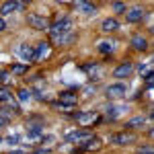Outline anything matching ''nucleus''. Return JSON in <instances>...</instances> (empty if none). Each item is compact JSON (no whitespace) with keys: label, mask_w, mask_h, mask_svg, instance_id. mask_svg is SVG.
<instances>
[{"label":"nucleus","mask_w":154,"mask_h":154,"mask_svg":"<svg viewBox=\"0 0 154 154\" xmlns=\"http://www.w3.org/2000/svg\"><path fill=\"white\" fill-rule=\"evenodd\" d=\"M72 27H74V23H72L70 19H60L58 23H54L51 27H49V35H51V39H56V37H62L66 35V33H70Z\"/></svg>","instance_id":"obj_1"},{"label":"nucleus","mask_w":154,"mask_h":154,"mask_svg":"<svg viewBox=\"0 0 154 154\" xmlns=\"http://www.w3.org/2000/svg\"><path fill=\"white\" fill-rule=\"evenodd\" d=\"M91 138H95L93 130L84 128V130H76V131H72V134H68V136H66V142H70V144H84L86 140H91Z\"/></svg>","instance_id":"obj_2"},{"label":"nucleus","mask_w":154,"mask_h":154,"mask_svg":"<svg viewBox=\"0 0 154 154\" xmlns=\"http://www.w3.org/2000/svg\"><path fill=\"white\" fill-rule=\"evenodd\" d=\"M27 23H29L31 29H35V31H48V29H49L48 19L39 17L37 12H29V14H27Z\"/></svg>","instance_id":"obj_3"},{"label":"nucleus","mask_w":154,"mask_h":154,"mask_svg":"<svg viewBox=\"0 0 154 154\" xmlns=\"http://www.w3.org/2000/svg\"><path fill=\"white\" fill-rule=\"evenodd\" d=\"M109 140L113 144H117V146H130V144H134L138 140V136L134 131H121V134H113Z\"/></svg>","instance_id":"obj_4"},{"label":"nucleus","mask_w":154,"mask_h":154,"mask_svg":"<svg viewBox=\"0 0 154 154\" xmlns=\"http://www.w3.org/2000/svg\"><path fill=\"white\" fill-rule=\"evenodd\" d=\"M76 103H78V95H76V93H72V91H64V93H60V97H58V105L74 107Z\"/></svg>","instance_id":"obj_5"},{"label":"nucleus","mask_w":154,"mask_h":154,"mask_svg":"<svg viewBox=\"0 0 154 154\" xmlns=\"http://www.w3.org/2000/svg\"><path fill=\"white\" fill-rule=\"evenodd\" d=\"M0 103H6L8 107H12V111L19 113V101L12 97V93L8 88H0Z\"/></svg>","instance_id":"obj_6"},{"label":"nucleus","mask_w":154,"mask_h":154,"mask_svg":"<svg viewBox=\"0 0 154 154\" xmlns=\"http://www.w3.org/2000/svg\"><path fill=\"white\" fill-rule=\"evenodd\" d=\"M107 97L109 99H121V97H125V93H128V86L125 84H111V86H107Z\"/></svg>","instance_id":"obj_7"},{"label":"nucleus","mask_w":154,"mask_h":154,"mask_svg":"<svg viewBox=\"0 0 154 154\" xmlns=\"http://www.w3.org/2000/svg\"><path fill=\"white\" fill-rule=\"evenodd\" d=\"M49 54H51V43L49 41H41L35 49V60L33 62H43L45 58H49Z\"/></svg>","instance_id":"obj_8"},{"label":"nucleus","mask_w":154,"mask_h":154,"mask_svg":"<svg viewBox=\"0 0 154 154\" xmlns=\"http://www.w3.org/2000/svg\"><path fill=\"white\" fill-rule=\"evenodd\" d=\"M131 72H134V64L131 62H123V64H119L113 70V78H128Z\"/></svg>","instance_id":"obj_9"},{"label":"nucleus","mask_w":154,"mask_h":154,"mask_svg":"<svg viewBox=\"0 0 154 154\" xmlns=\"http://www.w3.org/2000/svg\"><path fill=\"white\" fill-rule=\"evenodd\" d=\"M76 121H78L80 125H88V123H99L101 117L97 115L95 111H86V113H78V115H76Z\"/></svg>","instance_id":"obj_10"},{"label":"nucleus","mask_w":154,"mask_h":154,"mask_svg":"<svg viewBox=\"0 0 154 154\" xmlns=\"http://www.w3.org/2000/svg\"><path fill=\"white\" fill-rule=\"evenodd\" d=\"M144 17H146V11H144L142 6H136V8L128 11V14H125V19H128L130 23H140Z\"/></svg>","instance_id":"obj_11"},{"label":"nucleus","mask_w":154,"mask_h":154,"mask_svg":"<svg viewBox=\"0 0 154 154\" xmlns=\"http://www.w3.org/2000/svg\"><path fill=\"white\" fill-rule=\"evenodd\" d=\"M144 125H146V117H144V115H138V117H131L130 121H125V131L140 130Z\"/></svg>","instance_id":"obj_12"},{"label":"nucleus","mask_w":154,"mask_h":154,"mask_svg":"<svg viewBox=\"0 0 154 154\" xmlns=\"http://www.w3.org/2000/svg\"><path fill=\"white\" fill-rule=\"evenodd\" d=\"M101 148H103V142H101L97 136H95V138H91V140H86V142L82 144V150H84V152H99Z\"/></svg>","instance_id":"obj_13"},{"label":"nucleus","mask_w":154,"mask_h":154,"mask_svg":"<svg viewBox=\"0 0 154 154\" xmlns=\"http://www.w3.org/2000/svg\"><path fill=\"white\" fill-rule=\"evenodd\" d=\"M131 48L136 51H146L148 49V39L144 35H134L131 37Z\"/></svg>","instance_id":"obj_14"},{"label":"nucleus","mask_w":154,"mask_h":154,"mask_svg":"<svg viewBox=\"0 0 154 154\" xmlns=\"http://www.w3.org/2000/svg\"><path fill=\"white\" fill-rule=\"evenodd\" d=\"M19 54H21V58L25 60V66H27L29 62H33V60H35V49L31 48V45H27V43H25V45H21Z\"/></svg>","instance_id":"obj_15"},{"label":"nucleus","mask_w":154,"mask_h":154,"mask_svg":"<svg viewBox=\"0 0 154 154\" xmlns=\"http://www.w3.org/2000/svg\"><path fill=\"white\" fill-rule=\"evenodd\" d=\"M119 29V23L115 19H105L103 23H101V31L103 33H111V31H117Z\"/></svg>","instance_id":"obj_16"},{"label":"nucleus","mask_w":154,"mask_h":154,"mask_svg":"<svg viewBox=\"0 0 154 154\" xmlns=\"http://www.w3.org/2000/svg\"><path fill=\"white\" fill-rule=\"evenodd\" d=\"M76 8H78L80 12H84V14H95L97 12V6L93 4V2H78Z\"/></svg>","instance_id":"obj_17"},{"label":"nucleus","mask_w":154,"mask_h":154,"mask_svg":"<svg viewBox=\"0 0 154 154\" xmlns=\"http://www.w3.org/2000/svg\"><path fill=\"white\" fill-rule=\"evenodd\" d=\"M14 11H17V2H12V0L2 2V6H0V14H11Z\"/></svg>","instance_id":"obj_18"},{"label":"nucleus","mask_w":154,"mask_h":154,"mask_svg":"<svg viewBox=\"0 0 154 154\" xmlns=\"http://www.w3.org/2000/svg\"><path fill=\"white\" fill-rule=\"evenodd\" d=\"M74 39H76V35L70 31V33H66V35H62V37H56L54 41H56V43H60V45H68V43H72V41H74Z\"/></svg>","instance_id":"obj_19"},{"label":"nucleus","mask_w":154,"mask_h":154,"mask_svg":"<svg viewBox=\"0 0 154 154\" xmlns=\"http://www.w3.org/2000/svg\"><path fill=\"white\" fill-rule=\"evenodd\" d=\"M115 49V43H111V41H101L99 43V51L101 54H111Z\"/></svg>","instance_id":"obj_20"},{"label":"nucleus","mask_w":154,"mask_h":154,"mask_svg":"<svg viewBox=\"0 0 154 154\" xmlns=\"http://www.w3.org/2000/svg\"><path fill=\"white\" fill-rule=\"evenodd\" d=\"M17 95H19V101H21V103H27V101L31 99V88H19Z\"/></svg>","instance_id":"obj_21"},{"label":"nucleus","mask_w":154,"mask_h":154,"mask_svg":"<svg viewBox=\"0 0 154 154\" xmlns=\"http://www.w3.org/2000/svg\"><path fill=\"white\" fill-rule=\"evenodd\" d=\"M121 111H125V109H123V107H109V109H107V117L109 119H117V115L121 113Z\"/></svg>","instance_id":"obj_22"},{"label":"nucleus","mask_w":154,"mask_h":154,"mask_svg":"<svg viewBox=\"0 0 154 154\" xmlns=\"http://www.w3.org/2000/svg\"><path fill=\"white\" fill-rule=\"evenodd\" d=\"M11 72H6V70H0V84H2V86H4V88H6V86H8V84H11Z\"/></svg>","instance_id":"obj_23"},{"label":"nucleus","mask_w":154,"mask_h":154,"mask_svg":"<svg viewBox=\"0 0 154 154\" xmlns=\"http://www.w3.org/2000/svg\"><path fill=\"white\" fill-rule=\"evenodd\" d=\"M27 134H29V138H39V136H43V130H41L39 125H33Z\"/></svg>","instance_id":"obj_24"},{"label":"nucleus","mask_w":154,"mask_h":154,"mask_svg":"<svg viewBox=\"0 0 154 154\" xmlns=\"http://www.w3.org/2000/svg\"><path fill=\"white\" fill-rule=\"evenodd\" d=\"M11 70H12V74H25L27 72V66L25 64H14Z\"/></svg>","instance_id":"obj_25"},{"label":"nucleus","mask_w":154,"mask_h":154,"mask_svg":"<svg viewBox=\"0 0 154 154\" xmlns=\"http://www.w3.org/2000/svg\"><path fill=\"white\" fill-rule=\"evenodd\" d=\"M113 11L119 12V14H123V12H125V4H123V2H113Z\"/></svg>","instance_id":"obj_26"},{"label":"nucleus","mask_w":154,"mask_h":154,"mask_svg":"<svg viewBox=\"0 0 154 154\" xmlns=\"http://www.w3.org/2000/svg\"><path fill=\"white\" fill-rule=\"evenodd\" d=\"M138 154H154V150H152V146H144V148L138 150Z\"/></svg>","instance_id":"obj_27"},{"label":"nucleus","mask_w":154,"mask_h":154,"mask_svg":"<svg viewBox=\"0 0 154 154\" xmlns=\"http://www.w3.org/2000/svg\"><path fill=\"white\" fill-rule=\"evenodd\" d=\"M4 29H6V23H4V19H2V17H0V33H2V31H4Z\"/></svg>","instance_id":"obj_28"},{"label":"nucleus","mask_w":154,"mask_h":154,"mask_svg":"<svg viewBox=\"0 0 154 154\" xmlns=\"http://www.w3.org/2000/svg\"><path fill=\"white\" fill-rule=\"evenodd\" d=\"M6 142H8V144H14V142H19V136H11V138H8V140H6Z\"/></svg>","instance_id":"obj_29"},{"label":"nucleus","mask_w":154,"mask_h":154,"mask_svg":"<svg viewBox=\"0 0 154 154\" xmlns=\"http://www.w3.org/2000/svg\"><path fill=\"white\" fill-rule=\"evenodd\" d=\"M8 154H27V152H23V150H12V152H8Z\"/></svg>","instance_id":"obj_30"},{"label":"nucleus","mask_w":154,"mask_h":154,"mask_svg":"<svg viewBox=\"0 0 154 154\" xmlns=\"http://www.w3.org/2000/svg\"><path fill=\"white\" fill-rule=\"evenodd\" d=\"M0 142H2V138H0Z\"/></svg>","instance_id":"obj_31"}]
</instances>
